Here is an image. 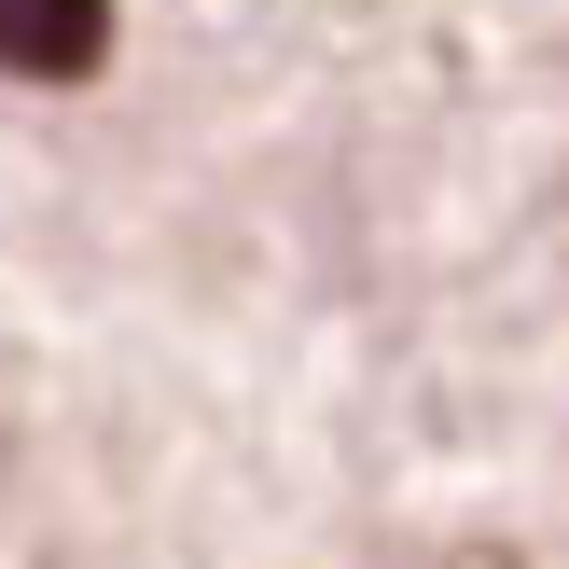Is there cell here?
<instances>
[{
  "instance_id": "1",
  "label": "cell",
  "mask_w": 569,
  "mask_h": 569,
  "mask_svg": "<svg viewBox=\"0 0 569 569\" xmlns=\"http://www.w3.org/2000/svg\"><path fill=\"white\" fill-rule=\"evenodd\" d=\"M98 42H111V14L98 0H0V56H14V70H98Z\"/></svg>"
}]
</instances>
